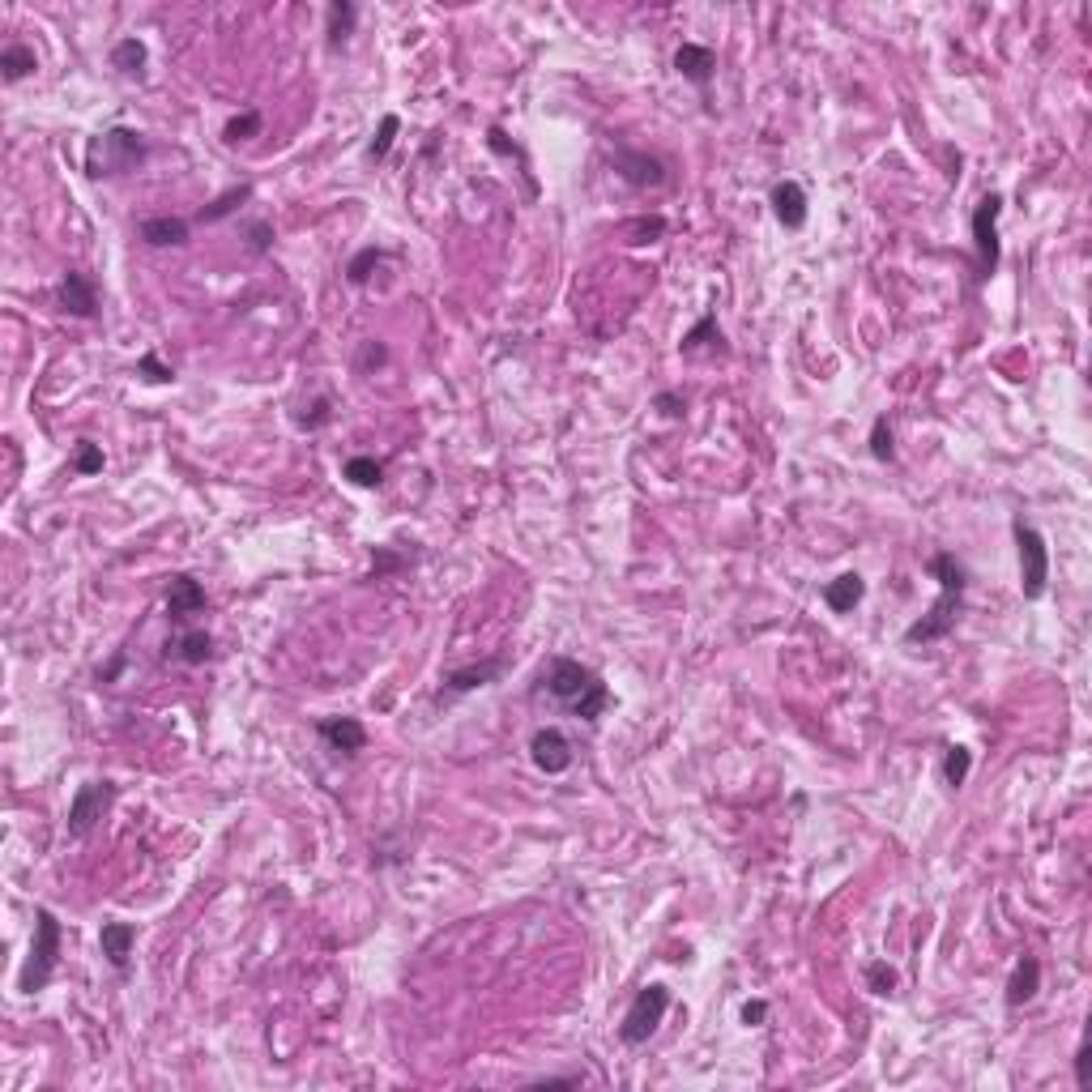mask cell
Masks as SVG:
<instances>
[{"mask_svg": "<svg viewBox=\"0 0 1092 1092\" xmlns=\"http://www.w3.org/2000/svg\"><path fill=\"white\" fill-rule=\"evenodd\" d=\"M543 687L559 709H568L572 718H581L590 725L615 704L610 687L602 683V675L590 671V666L577 662V657H550L546 671H543Z\"/></svg>", "mask_w": 1092, "mask_h": 1092, "instance_id": "obj_1", "label": "cell"}, {"mask_svg": "<svg viewBox=\"0 0 1092 1092\" xmlns=\"http://www.w3.org/2000/svg\"><path fill=\"white\" fill-rule=\"evenodd\" d=\"M926 572L939 581V597L935 606L926 610V615L905 632V644H931V640H943L947 632L956 628L960 619V606H965V590H969V572L965 563H960L952 550H935L931 559H926Z\"/></svg>", "mask_w": 1092, "mask_h": 1092, "instance_id": "obj_2", "label": "cell"}, {"mask_svg": "<svg viewBox=\"0 0 1092 1092\" xmlns=\"http://www.w3.org/2000/svg\"><path fill=\"white\" fill-rule=\"evenodd\" d=\"M137 162H146V137H141L137 128H124V124L99 133L86 150V171L94 175V180H103V175H124V171H133Z\"/></svg>", "mask_w": 1092, "mask_h": 1092, "instance_id": "obj_3", "label": "cell"}, {"mask_svg": "<svg viewBox=\"0 0 1092 1092\" xmlns=\"http://www.w3.org/2000/svg\"><path fill=\"white\" fill-rule=\"evenodd\" d=\"M56 960H61V922H56L52 909H34V943L30 956L18 973V990L22 994H39L56 973Z\"/></svg>", "mask_w": 1092, "mask_h": 1092, "instance_id": "obj_4", "label": "cell"}, {"mask_svg": "<svg viewBox=\"0 0 1092 1092\" xmlns=\"http://www.w3.org/2000/svg\"><path fill=\"white\" fill-rule=\"evenodd\" d=\"M666 1012H671V990H666L662 982L644 985V990H636V999H632L624 1025H619V1041H624V1046H644V1041L662 1028Z\"/></svg>", "mask_w": 1092, "mask_h": 1092, "instance_id": "obj_5", "label": "cell"}, {"mask_svg": "<svg viewBox=\"0 0 1092 1092\" xmlns=\"http://www.w3.org/2000/svg\"><path fill=\"white\" fill-rule=\"evenodd\" d=\"M999 214H1003V197L999 193H985L978 205H973V252H978V274L982 278H994L999 274V261H1003V243H999Z\"/></svg>", "mask_w": 1092, "mask_h": 1092, "instance_id": "obj_6", "label": "cell"}, {"mask_svg": "<svg viewBox=\"0 0 1092 1092\" xmlns=\"http://www.w3.org/2000/svg\"><path fill=\"white\" fill-rule=\"evenodd\" d=\"M1012 534H1016V550H1020V593H1025L1028 602H1037L1050 585V546H1046V538L1025 521H1016Z\"/></svg>", "mask_w": 1092, "mask_h": 1092, "instance_id": "obj_7", "label": "cell"}, {"mask_svg": "<svg viewBox=\"0 0 1092 1092\" xmlns=\"http://www.w3.org/2000/svg\"><path fill=\"white\" fill-rule=\"evenodd\" d=\"M111 798H115L111 781H86L81 785V790L73 794V803H68V837H86V832L108 815Z\"/></svg>", "mask_w": 1092, "mask_h": 1092, "instance_id": "obj_8", "label": "cell"}, {"mask_svg": "<svg viewBox=\"0 0 1092 1092\" xmlns=\"http://www.w3.org/2000/svg\"><path fill=\"white\" fill-rule=\"evenodd\" d=\"M530 760H534V768L538 772H546V777H559V772H568L572 768V743H568V734L559 730V725H543V730H534V738H530Z\"/></svg>", "mask_w": 1092, "mask_h": 1092, "instance_id": "obj_9", "label": "cell"}, {"mask_svg": "<svg viewBox=\"0 0 1092 1092\" xmlns=\"http://www.w3.org/2000/svg\"><path fill=\"white\" fill-rule=\"evenodd\" d=\"M615 171L624 175V180L632 184V188H662L666 184V158H657V154H644V150H628V146H619L615 150Z\"/></svg>", "mask_w": 1092, "mask_h": 1092, "instance_id": "obj_10", "label": "cell"}, {"mask_svg": "<svg viewBox=\"0 0 1092 1092\" xmlns=\"http://www.w3.org/2000/svg\"><path fill=\"white\" fill-rule=\"evenodd\" d=\"M56 299H61V308L68 316H77V321H90V316L99 312V286H94V278L81 274V269H68V274L61 278Z\"/></svg>", "mask_w": 1092, "mask_h": 1092, "instance_id": "obj_11", "label": "cell"}, {"mask_svg": "<svg viewBox=\"0 0 1092 1092\" xmlns=\"http://www.w3.org/2000/svg\"><path fill=\"white\" fill-rule=\"evenodd\" d=\"M316 734H321L325 743L333 747L337 756H346V760H355L359 751L368 747V730H363L359 718H321V721H316Z\"/></svg>", "mask_w": 1092, "mask_h": 1092, "instance_id": "obj_12", "label": "cell"}, {"mask_svg": "<svg viewBox=\"0 0 1092 1092\" xmlns=\"http://www.w3.org/2000/svg\"><path fill=\"white\" fill-rule=\"evenodd\" d=\"M205 610V590L201 581H193L188 572H175L171 585H167V619L171 624H188L193 615Z\"/></svg>", "mask_w": 1092, "mask_h": 1092, "instance_id": "obj_13", "label": "cell"}, {"mask_svg": "<svg viewBox=\"0 0 1092 1092\" xmlns=\"http://www.w3.org/2000/svg\"><path fill=\"white\" fill-rule=\"evenodd\" d=\"M675 73L683 81H691L696 90H709L713 73H718V52L704 47V43H683L675 52Z\"/></svg>", "mask_w": 1092, "mask_h": 1092, "instance_id": "obj_14", "label": "cell"}, {"mask_svg": "<svg viewBox=\"0 0 1092 1092\" xmlns=\"http://www.w3.org/2000/svg\"><path fill=\"white\" fill-rule=\"evenodd\" d=\"M137 235L150 248H180V243H188V235H193V222L175 218V214H154V218L137 222Z\"/></svg>", "mask_w": 1092, "mask_h": 1092, "instance_id": "obj_15", "label": "cell"}, {"mask_svg": "<svg viewBox=\"0 0 1092 1092\" xmlns=\"http://www.w3.org/2000/svg\"><path fill=\"white\" fill-rule=\"evenodd\" d=\"M772 214H777V222L785 231H803L807 227V188L798 180H781L772 184Z\"/></svg>", "mask_w": 1092, "mask_h": 1092, "instance_id": "obj_16", "label": "cell"}, {"mask_svg": "<svg viewBox=\"0 0 1092 1092\" xmlns=\"http://www.w3.org/2000/svg\"><path fill=\"white\" fill-rule=\"evenodd\" d=\"M162 653L180 666H201V662L214 657V636H209L205 628H188V632H180V636H171L167 644H162Z\"/></svg>", "mask_w": 1092, "mask_h": 1092, "instance_id": "obj_17", "label": "cell"}, {"mask_svg": "<svg viewBox=\"0 0 1092 1092\" xmlns=\"http://www.w3.org/2000/svg\"><path fill=\"white\" fill-rule=\"evenodd\" d=\"M1037 990H1041V960L1037 956H1020L1016 960V969H1012V978H1007V1007H1025V1003H1032L1037 999Z\"/></svg>", "mask_w": 1092, "mask_h": 1092, "instance_id": "obj_18", "label": "cell"}, {"mask_svg": "<svg viewBox=\"0 0 1092 1092\" xmlns=\"http://www.w3.org/2000/svg\"><path fill=\"white\" fill-rule=\"evenodd\" d=\"M133 943H137V926L133 922H103L99 931V947L108 956L111 969H128V956H133Z\"/></svg>", "mask_w": 1092, "mask_h": 1092, "instance_id": "obj_19", "label": "cell"}, {"mask_svg": "<svg viewBox=\"0 0 1092 1092\" xmlns=\"http://www.w3.org/2000/svg\"><path fill=\"white\" fill-rule=\"evenodd\" d=\"M862 597H866V581L858 577V572H841L837 581L824 585V606L837 610V615H850Z\"/></svg>", "mask_w": 1092, "mask_h": 1092, "instance_id": "obj_20", "label": "cell"}, {"mask_svg": "<svg viewBox=\"0 0 1092 1092\" xmlns=\"http://www.w3.org/2000/svg\"><path fill=\"white\" fill-rule=\"evenodd\" d=\"M500 675H503V657H491V662H478V666H461V671H449V675H444V687L461 696V691H474V687L496 683Z\"/></svg>", "mask_w": 1092, "mask_h": 1092, "instance_id": "obj_21", "label": "cell"}, {"mask_svg": "<svg viewBox=\"0 0 1092 1092\" xmlns=\"http://www.w3.org/2000/svg\"><path fill=\"white\" fill-rule=\"evenodd\" d=\"M355 18H359V9L350 5V0H333V5L325 9V34H328V47H333V52H342V47L350 43Z\"/></svg>", "mask_w": 1092, "mask_h": 1092, "instance_id": "obj_22", "label": "cell"}, {"mask_svg": "<svg viewBox=\"0 0 1092 1092\" xmlns=\"http://www.w3.org/2000/svg\"><path fill=\"white\" fill-rule=\"evenodd\" d=\"M34 68H39V56H34V47H26V43H5V52H0V77H5V81H22V77H30Z\"/></svg>", "mask_w": 1092, "mask_h": 1092, "instance_id": "obj_23", "label": "cell"}, {"mask_svg": "<svg viewBox=\"0 0 1092 1092\" xmlns=\"http://www.w3.org/2000/svg\"><path fill=\"white\" fill-rule=\"evenodd\" d=\"M146 61H150L146 43L133 39V34H128V39H120V43L111 47V68H120L124 77H141V73H146Z\"/></svg>", "mask_w": 1092, "mask_h": 1092, "instance_id": "obj_24", "label": "cell"}, {"mask_svg": "<svg viewBox=\"0 0 1092 1092\" xmlns=\"http://www.w3.org/2000/svg\"><path fill=\"white\" fill-rule=\"evenodd\" d=\"M704 346H718V350H725V346H721V328H718V316H713V312H709V316H700V321H696V328H691V333L683 337V342H678V350H683L687 359H696Z\"/></svg>", "mask_w": 1092, "mask_h": 1092, "instance_id": "obj_25", "label": "cell"}, {"mask_svg": "<svg viewBox=\"0 0 1092 1092\" xmlns=\"http://www.w3.org/2000/svg\"><path fill=\"white\" fill-rule=\"evenodd\" d=\"M342 478H346V483H355V487H380L384 483V461L359 453V457H350V461L342 465Z\"/></svg>", "mask_w": 1092, "mask_h": 1092, "instance_id": "obj_26", "label": "cell"}, {"mask_svg": "<svg viewBox=\"0 0 1092 1092\" xmlns=\"http://www.w3.org/2000/svg\"><path fill=\"white\" fill-rule=\"evenodd\" d=\"M397 133H402V115H384L380 120V128H375V137L368 141V162H384L389 158V150H393V141H397Z\"/></svg>", "mask_w": 1092, "mask_h": 1092, "instance_id": "obj_27", "label": "cell"}, {"mask_svg": "<svg viewBox=\"0 0 1092 1092\" xmlns=\"http://www.w3.org/2000/svg\"><path fill=\"white\" fill-rule=\"evenodd\" d=\"M252 197V184H240V188H231V193H222L218 201H209L201 214H197V222H218V218H227V214H235V209H240L243 201H248Z\"/></svg>", "mask_w": 1092, "mask_h": 1092, "instance_id": "obj_28", "label": "cell"}, {"mask_svg": "<svg viewBox=\"0 0 1092 1092\" xmlns=\"http://www.w3.org/2000/svg\"><path fill=\"white\" fill-rule=\"evenodd\" d=\"M256 133H261V111L248 108V111H240V115H231V120H227V128H222V141H227V146H240V141H252Z\"/></svg>", "mask_w": 1092, "mask_h": 1092, "instance_id": "obj_29", "label": "cell"}, {"mask_svg": "<svg viewBox=\"0 0 1092 1092\" xmlns=\"http://www.w3.org/2000/svg\"><path fill=\"white\" fill-rule=\"evenodd\" d=\"M969 768H973V751H969V747H947V756H943V781L952 785V790H960V785L969 781Z\"/></svg>", "mask_w": 1092, "mask_h": 1092, "instance_id": "obj_30", "label": "cell"}, {"mask_svg": "<svg viewBox=\"0 0 1092 1092\" xmlns=\"http://www.w3.org/2000/svg\"><path fill=\"white\" fill-rule=\"evenodd\" d=\"M628 235V243H657L666 235V218L662 214H653V218H632V222H624V227H619Z\"/></svg>", "mask_w": 1092, "mask_h": 1092, "instance_id": "obj_31", "label": "cell"}, {"mask_svg": "<svg viewBox=\"0 0 1092 1092\" xmlns=\"http://www.w3.org/2000/svg\"><path fill=\"white\" fill-rule=\"evenodd\" d=\"M871 457L879 465H888L892 457H896V444H892V422H888V415H879L875 422H871Z\"/></svg>", "mask_w": 1092, "mask_h": 1092, "instance_id": "obj_32", "label": "cell"}, {"mask_svg": "<svg viewBox=\"0 0 1092 1092\" xmlns=\"http://www.w3.org/2000/svg\"><path fill=\"white\" fill-rule=\"evenodd\" d=\"M103 465H108V457H103V449L94 440H81L77 453H73V474L90 478V474H103Z\"/></svg>", "mask_w": 1092, "mask_h": 1092, "instance_id": "obj_33", "label": "cell"}, {"mask_svg": "<svg viewBox=\"0 0 1092 1092\" xmlns=\"http://www.w3.org/2000/svg\"><path fill=\"white\" fill-rule=\"evenodd\" d=\"M866 985H871L875 994H884V999H892V994H896V985H900V978H896V969H892L888 960H871V965H866Z\"/></svg>", "mask_w": 1092, "mask_h": 1092, "instance_id": "obj_34", "label": "cell"}, {"mask_svg": "<svg viewBox=\"0 0 1092 1092\" xmlns=\"http://www.w3.org/2000/svg\"><path fill=\"white\" fill-rule=\"evenodd\" d=\"M137 375H141V380H150V384H167V380H175V371L154 355V350H146V355L137 359Z\"/></svg>", "mask_w": 1092, "mask_h": 1092, "instance_id": "obj_35", "label": "cell"}, {"mask_svg": "<svg viewBox=\"0 0 1092 1092\" xmlns=\"http://www.w3.org/2000/svg\"><path fill=\"white\" fill-rule=\"evenodd\" d=\"M380 261H384V252H380V248H363V252L355 256V261H350V265H346V278H350V282H355V286H363V282H368V278H371V269H375V265H380Z\"/></svg>", "mask_w": 1092, "mask_h": 1092, "instance_id": "obj_36", "label": "cell"}, {"mask_svg": "<svg viewBox=\"0 0 1092 1092\" xmlns=\"http://www.w3.org/2000/svg\"><path fill=\"white\" fill-rule=\"evenodd\" d=\"M384 363H389V346H384V342H363V346H359V359H355L359 371L384 368Z\"/></svg>", "mask_w": 1092, "mask_h": 1092, "instance_id": "obj_37", "label": "cell"}, {"mask_svg": "<svg viewBox=\"0 0 1092 1092\" xmlns=\"http://www.w3.org/2000/svg\"><path fill=\"white\" fill-rule=\"evenodd\" d=\"M328 418H333V402H328V397H316V402H312V415H299V427H303V431H316V427H325Z\"/></svg>", "mask_w": 1092, "mask_h": 1092, "instance_id": "obj_38", "label": "cell"}, {"mask_svg": "<svg viewBox=\"0 0 1092 1092\" xmlns=\"http://www.w3.org/2000/svg\"><path fill=\"white\" fill-rule=\"evenodd\" d=\"M269 243H274V227H269V222H248V248L256 256H265Z\"/></svg>", "mask_w": 1092, "mask_h": 1092, "instance_id": "obj_39", "label": "cell"}, {"mask_svg": "<svg viewBox=\"0 0 1092 1092\" xmlns=\"http://www.w3.org/2000/svg\"><path fill=\"white\" fill-rule=\"evenodd\" d=\"M764 1020H768V1003H764V999H751V1003H743V1025L756 1028V1025H764Z\"/></svg>", "mask_w": 1092, "mask_h": 1092, "instance_id": "obj_40", "label": "cell"}, {"mask_svg": "<svg viewBox=\"0 0 1092 1092\" xmlns=\"http://www.w3.org/2000/svg\"><path fill=\"white\" fill-rule=\"evenodd\" d=\"M402 563H406V559H402V555H393V550H375V563H371V572H375V577H384V572H397V568H402Z\"/></svg>", "mask_w": 1092, "mask_h": 1092, "instance_id": "obj_41", "label": "cell"}, {"mask_svg": "<svg viewBox=\"0 0 1092 1092\" xmlns=\"http://www.w3.org/2000/svg\"><path fill=\"white\" fill-rule=\"evenodd\" d=\"M653 406L662 410V415H683V406H687V402H683L678 393H657V402H653Z\"/></svg>", "mask_w": 1092, "mask_h": 1092, "instance_id": "obj_42", "label": "cell"}, {"mask_svg": "<svg viewBox=\"0 0 1092 1092\" xmlns=\"http://www.w3.org/2000/svg\"><path fill=\"white\" fill-rule=\"evenodd\" d=\"M559 1084H585V1075H543V1079H534V1088H559Z\"/></svg>", "mask_w": 1092, "mask_h": 1092, "instance_id": "obj_43", "label": "cell"}, {"mask_svg": "<svg viewBox=\"0 0 1092 1092\" xmlns=\"http://www.w3.org/2000/svg\"><path fill=\"white\" fill-rule=\"evenodd\" d=\"M1088 1063H1092V1054H1088V1046L1075 1054V1084L1079 1088H1088Z\"/></svg>", "mask_w": 1092, "mask_h": 1092, "instance_id": "obj_44", "label": "cell"}, {"mask_svg": "<svg viewBox=\"0 0 1092 1092\" xmlns=\"http://www.w3.org/2000/svg\"><path fill=\"white\" fill-rule=\"evenodd\" d=\"M120 666H124V653H115L111 662H108V666H103V671H99V683H111V678L120 675Z\"/></svg>", "mask_w": 1092, "mask_h": 1092, "instance_id": "obj_45", "label": "cell"}]
</instances>
